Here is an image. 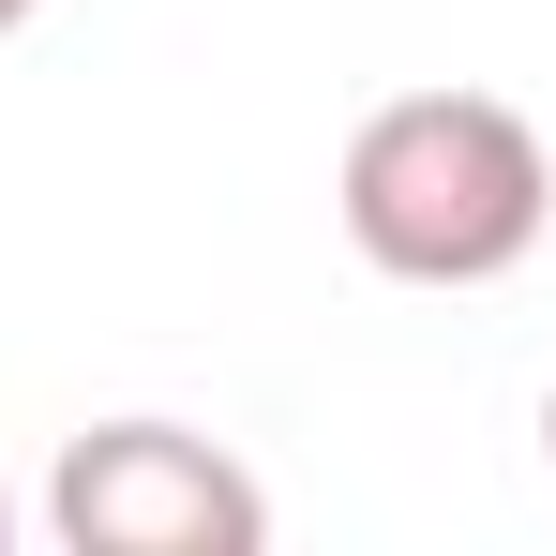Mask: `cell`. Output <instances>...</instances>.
<instances>
[{"mask_svg": "<svg viewBox=\"0 0 556 556\" xmlns=\"http://www.w3.org/2000/svg\"><path fill=\"white\" fill-rule=\"evenodd\" d=\"M331 211H346L362 271H391V286H496L556 226V151L496 91H391V105H362Z\"/></svg>", "mask_w": 556, "mask_h": 556, "instance_id": "1", "label": "cell"}, {"mask_svg": "<svg viewBox=\"0 0 556 556\" xmlns=\"http://www.w3.org/2000/svg\"><path fill=\"white\" fill-rule=\"evenodd\" d=\"M46 527L76 556H256L271 496H256V466H226L181 421H91L46 481Z\"/></svg>", "mask_w": 556, "mask_h": 556, "instance_id": "2", "label": "cell"}, {"mask_svg": "<svg viewBox=\"0 0 556 556\" xmlns=\"http://www.w3.org/2000/svg\"><path fill=\"white\" fill-rule=\"evenodd\" d=\"M30 15H46V0H0V30H30Z\"/></svg>", "mask_w": 556, "mask_h": 556, "instance_id": "3", "label": "cell"}, {"mask_svg": "<svg viewBox=\"0 0 556 556\" xmlns=\"http://www.w3.org/2000/svg\"><path fill=\"white\" fill-rule=\"evenodd\" d=\"M542 466H556V391H542Z\"/></svg>", "mask_w": 556, "mask_h": 556, "instance_id": "4", "label": "cell"}, {"mask_svg": "<svg viewBox=\"0 0 556 556\" xmlns=\"http://www.w3.org/2000/svg\"><path fill=\"white\" fill-rule=\"evenodd\" d=\"M0 542H15V496H0Z\"/></svg>", "mask_w": 556, "mask_h": 556, "instance_id": "5", "label": "cell"}]
</instances>
